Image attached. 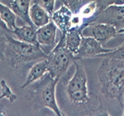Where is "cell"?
I'll return each instance as SVG.
<instances>
[{
	"instance_id": "cell-1",
	"label": "cell",
	"mask_w": 124,
	"mask_h": 116,
	"mask_svg": "<svg viewBox=\"0 0 124 116\" xmlns=\"http://www.w3.org/2000/svg\"><path fill=\"white\" fill-rule=\"evenodd\" d=\"M97 73L102 94L107 98L117 100L122 107L124 94V60L105 57Z\"/></svg>"
},
{
	"instance_id": "cell-2",
	"label": "cell",
	"mask_w": 124,
	"mask_h": 116,
	"mask_svg": "<svg viewBox=\"0 0 124 116\" xmlns=\"http://www.w3.org/2000/svg\"><path fill=\"white\" fill-rule=\"evenodd\" d=\"M75 73L64 84V94L68 102L78 108L79 115H94L90 108L92 98L88 88V78L84 67L76 60L74 62Z\"/></svg>"
},
{
	"instance_id": "cell-3",
	"label": "cell",
	"mask_w": 124,
	"mask_h": 116,
	"mask_svg": "<svg viewBox=\"0 0 124 116\" xmlns=\"http://www.w3.org/2000/svg\"><path fill=\"white\" fill-rule=\"evenodd\" d=\"M59 80L46 72L41 78L30 84L25 99L31 103L34 109L46 108L57 116L65 115L60 109L56 98V87Z\"/></svg>"
},
{
	"instance_id": "cell-4",
	"label": "cell",
	"mask_w": 124,
	"mask_h": 116,
	"mask_svg": "<svg viewBox=\"0 0 124 116\" xmlns=\"http://www.w3.org/2000/svg\"><path fill=\"white\" fill-rule=\"evenodd\" d=\"M7 44L5 50V60L13 68H17L26 63L45 59L47 56L40 44H32L16 40L6 34Z\"/></svg>"
},
{
	"instance_id": "cell-5",
	"label": "cell",
	"mask_w": 124,
	"mask_h": 116,
	"mask_svg": "<svg viewBox=\"0 0 124 116\" xmlns=\"http://www.w3.org/2000/svg\"><path fill=\"white\" fill-rule=\"evenodd\" d=\"M47 72L54 78L61 80L75 62L74 54L65 45L64 36L61 34L59 41L46 56Z\"/></svg>"
},
{
	"instance_id": "cell-6",
	"label": "cell",
	"mask_w": 124,
	"mask_h": 116,
	"mask_svg": "<svg viewBox=\"0 0 124 116\" xmlns=\"http://www.w3.org/2000/svg\"><path fill=\"white\" fill-rule=\"evenodd\" d=\"M84 23H104L114 26L119 31L124 29V7L115 4L112 5Z\"/></svg>"
},
{
	"instance_id": "cell-7",
	"label": "cell",
	"mask_w": 124,
	"mask_h": 116,
	"mask_svg": "<svg viewBox=\"0 0 124 116\" xmlns=\"http://www.w3.org/2000/svg\"><path fill=\"white\" fill-rule=\"evenodd\" d=\"M84 36H90L105 44L116 36H118V30L114 26L104 23H90L82 30Z\"/></svg>"
},
{
	"instance_id": "cell-8",
	"label": "cell",
	"mask_w": 124,
	"mask_h": 116,
	"mask_svg": "<svg viewBox=\"0 0 124 116\" xmlns=\"http://www.w3.org/2000/svg\"><path fill=\"white\" fill-rule=\"evenodd\" d=\"M113 49H106L99 41L90 36H82L78 52L75 55V60H83L85 58L97 57L100 54L108 53Z\"/></svg>"
},
{
	"instance_id": "cell-9",
	"label": "cell",
	"mask_w": 124,
	"mask_h": 116,
	"mask_svg": "<svg viewBox=\"0 0 124 116\" xmlns=\"http://www.w3.org/2000/svg\"><path fill=\"white\" fill-rule=\"evenodd\" d=\"M57 27L52 19L47 24L37 29V40L41 46H55L57 44Z\"/></svg>"
},
{
	"instance_id": "cell-10",
	"label": "cell",
	"mask_w": 124,
	"mask_h": 116,
	"mask_svg": "<svg viewBox=\"0 0 124 116\" xmlns=\"http://www.w3.org/2000/svg\"><path fill=\"white\" fill-rule=\"evenodd\" d=\"M88 24L83 23L80 26H71L65 33L62 34L64 36V43L68 49L71 51L74 56L78 52L82 39V30Z\"/></svg>"
},
{
	"instance_id": "cell-11",
	"label": "cell",
	"mask_w": 124,
	"mask_h": 116,
	"mask_svg": "<svg viewBox=\"0 0 124 116\" xmlns=\"http://www.w3.org/2000/svg\"><path fill=\"white\" fill-rule=\"evenodd\" d=\"M73 15L72 12L63 4L59 9L54 12L51 15V19L60 29L61 34L65 33L72 26L71 19Z\"/></svg>"
},
{
	"instance_id": "cell-12",
	"label": "cell",
	"mask_w": 124,
	"mask_h": 116,
	"mask_svg": "<svg viewBox=\"0 0 124 116\" xmlns=\"http://www.w3.org/2000/svg\"><path fill=\"white\" fill-rule=\"evenodd\" d=\"M4 1L8 2L7 6H9L16 15L23 22L28 25L33 26L29 15V10L32 0H4Z\"/></svg>"
},
{
	"instance_id": "cell-13",
	"label": "cell",
	"mask_w": 124,
	"mask_h": 116,
	"mask_svg": "<svg viewBox=\"0 0 124 116\" xmlns=\"http://www.w3.org/2000/svg\"><path fill=\"white\" fill-rule=\"evenodd\" d=\"M46 72H47V61L45 58V59L39 60L31 67L26 75L25 82L21 86V88H25L32 83L41 78Z\"/></svg>"
},
{
	"instance_id": "cell-14",
	"label": "cell",
	"mask_w": 124,
	"mask_h": 116,
	"mask_svg": "<svg viewBox=\"0 0 124 116\" xmlns=\"http://www.w3.org/2000/svg\"><path fill=\"white\" fill-rule=\"evenodd\" d=\"M29 15L31 22L37 28L47 24L51 20V17L47 12L37 3H33L30 6Z\"/></svg>"
},
{
	"instance_id": "cell-15",
	"label": "cell",
	"mask_w": 124,
	"mask_h": 116,
	"mask_svg": "<svg viewBox=\"0 0 124 116\" xmlns=\"http://www.w3.org/2000/svg\"><path fill=\"white\" fill-rule=\"evenodd\" d=\"M37 28L34 26L26 24L23 26H16L12 33L19 39V40L28 44H39L37 40Z\"/></svg>"
},
{
	"instance_id": "cell-16",
	"label": "cell",
	"mask_w": 124,
	"mask_h": 116,
	"mask_svg": "<svg viewBox=\"0 0 124 116\" xmlns=\"http://www.w3.org/2000/svg\"><path fill=\"white\" fill-rule=\"evenodd\" d=\"M0 15L2 20L5 22L8 28L12 33L16 27V18L17 15L11 9L9 6L6 5L5 3L0 2Z\"/></svg>"
},
{
	"instance_id": "cell-17",
	"label": "cell",
	"mask_w": 124,
	"mask_h": 116,
	"mask_svg": "<svg viewBox=\"0 0 124 116\" xmlns=\"http://www.w3.org/2000/svg\"><path fill=\"white\" fill-rule=\"evenodd\" d=\"M97 13V6L95 1L89 2L88 3H85L81 6L80 9L78 14L83 19V23L85 22L88 19H92Z\"/></svg>"
},
{
	"instance_id": "cell-18",
	"label": "cell",
	"mask_w": 124,
	"mask_h": 116,
	"mask_svg": "<svg viewBox=\"0 0 124 116\" xmlns=\"http://www.w3.org/2000/svg\"><path fill=\"white\" fill-rule=\"evenodd\" d=\"M0 85H1V95H0V101L2 98H6L10 102H14L17 98V96L16 94L11 91L10 87L8 86L5 80H1L0 81Z\"/></svg>"
},
{
	"instance_id": "cell-19",
	"label": "cell",
	"mask_w": 124,
	"mask_h": 116,
	"mask_svg": "<svg viewBox=\"0 0 124 116\" xmlns=\"http://www.w3.org/2000/svg\"><path fill=\"white\" fill-rule=\"evenodd\" d=\"M97 57H110V58H115V59H119V60H124V43L123 44H122L120 46L117 48H114L113 50L106 53H102L100 54Z\"/></svg>"
},
{
	"instance_id": "cell-20",
	"label": "cell",
	"mask_w": 124,
	"mask_h": 116,
	"mask_svg": "<svg viewBox=\"0 0 124 116\" xmlns=\"http://www.w3.org/2000/svg\"><path fill=\"white\" fill-rule=\"evenodd\" d=\"M61 3L67 6L73 14H78L80 9L84 5V0H60Z\"/></svg>"
},
{
	"instance_id": "cell-21",
	"label": "cell",
	"mask_w": 124,
	"mask_h": 116,
	"mask_svg": "<svg viewBox=\"0 0 124 116\" xmlns=\"http://www.w3.org/2000/svg\"><path fill=\"white\" fill-rule=\"evenodd\" d=\"M33 3H37L40 6L47 12L51 17L52 14L54 12V6H55L56 0H32Z\"/></svg>"
},
{
	"instance_id": "cell-22",
	"label": "cell",
	"mask_w": 124,
	"mask_h": 116,
	"mask_svg": "<svg viewBox=\"0 0 124 116\" xmlns=\"http://www.w3.org/2000/svg\"><path fill=\"white\" fill-rule=\"evenodd\" d=\"M115 1L116 0H95V2L96 3V6H97L96 14H98L99 13H100V12L102 11L103 9H106L107 7L110 6L112 5H114Z\"/></svg>"
},
{
	"instance_id": "cell-23",
	"label": "cell",
	"mask_w": 124,
	"mask_h": 116,
	"mask_svg": "<svg viewBox=\"0 0 124 116\" xmlns=\"http://www.w3.org/2000/svg\"><path fill=\"white\" fill-rule=\"evenodd\" d=\"M7 44L6 34H0V61L5 60V50Z\"/></svg>"
},
{
	"instance_id": "cell-24",
	"label": "cell",
	"mask_w": 124,
	"mask_h": 116,
	"mask_svg": "<svg viewBox=\"0 0 124 116\" xmlns=\"http://www.w3.org/2000/svg\"><path fill=\"white\" fill-rule=\"evenodd\" d=\"M0 29L5 30L7 33H10V30L9 29V28H8V26H6L5 22L2 20V19L1 17V15H0Z\"/></svg>"
},
{
	"instance_id": "cell-25",
	"label": "cell",
	"mask_w": 124,
	"mask_h": 116,
	"mask_svg": "<svg viewBox=\"0 0 124 116\" xmlns=\"http://www.w3.org/2000/svg\"><path fill=\"white\" fill-rule=\"evenodd\" d=\"M115 5L123 6L124 5V0H116V1H115Z\"/></svg>"
},
{
	"instance_id": "cell-26",
	"label": "cell",
	"mask_w": 124,
	"mask_h": 116,
	"mask_svg": "<svg viewBox=\"0 0 124 116\" xmlns=\"http://www.w3.org/2000/svg\"><path fill=\"white\" fill-rule=\"evenodd\" d=\"M6 111H4L2 108H0V115H6L7 114L5 113Z\"/></svg>"
},
{
	"instance_id": "cell-27",
	"label": "cell",
	"mask_w": 124,
	"mask_h": 116,
	"mask_svg": "<svg viewBox=\"0 0 124 116\" xmlns=\"http://www.w3.org/2000/svg\"><path fill=\"white\" fill-rule=\"evenodd\" d=\"M118 35H122V36H124V29L118 31Z\"/></svg>"
},
{
	"instance_id": "cell-28",
	"label": "cell",
	"mask_w": 124,
	"mask_h": 116,
	"mask_svg": "<svg viewBox=\"0 0 124 116\" xmlns=\"http://www.w3.org/2000/svg\"><path fill=\"white\" fill-rule=\"evenodd\" d=\"M122 107L123 108V115L124 116V94H123V104H122Z\"/></svg>"
},
{
	"instance_id": "cell-29",
	"label": "cell",
	"mask_w": 124,
	"mask_h": 116,
	"mask_svg": "<svg viewBox=\"0 0 124 116\" xmlns=\"http://www.w3.org/2000/svg\"><path fill=\"white\" fill-rule=\"evenodd\" d=\"M92 1H95V0H84V3H88L89 2H92Z\"/></svg>"
},
{
	"instance_id": "cell-30",
	"label": "cell",
	"mask_w": 124,
	"mask_h": 116,
	"mask_svg": "<svg viewBox=\"0 0 124 116\" xmlns=\"http://www.w3.org/2000/svg\"><path fill=\"white\" fill-rule=\"evenodd\" d=\"M123 7H124V5H123Z\"/></svg>"
}]
</instances>
